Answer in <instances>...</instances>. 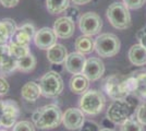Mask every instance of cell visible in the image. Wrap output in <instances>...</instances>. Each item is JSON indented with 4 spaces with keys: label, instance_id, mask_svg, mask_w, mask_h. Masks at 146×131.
I'll return each instance as SVG.
<instances>
[{
    "label": "cell",
    "instance_id": "22",
    "mask_svg": "<svg viewBox=\"0 0 146 131\" xmlns=\"http://www.w3.org/2000/svg\"><path fill=\"white\" fill-rule=\"evenodd\" d=\"M18 70V59L13 58L12 56L6 57L1 63H0V75L7 76L13 73L14 71Z\"/></svg>",
    "mask_w": 146,
    "mask_h": 131
},
{
    "label": "cell",
    "instance_id": "15",
    "mask_svg": "<svg viewBox=\"0 0 146 131\" xmlns=\"http://www.w3.org/2000/svg\"><path fill=\"white\" fill-rule=\"evenodd\" d=\"M18 25L12 19L0 20V44H8L18 30Z\"/></svg>",
    "mask_w": 146,
    "mask_h": 131
},
{
    "label": "cell",
    "instance_id": "28",
    "mask_svg": "<svg viewBox=\"0 0 146 131\" xmlns=\"http://www.w3.org/2000/svg\"><path fill=\"white\" fill-rule=\"evenodd\" d=\"M135 117L141 124L146 126V102H143L135 109Z\"/></svg>",
    "mask_w": 146,
    "mask_h": 131
},
{
    "label": "cell",
    "instance_id": "43",
    "mask_svg": "<svg viewBox=\"0 0 146 131\" xmlns=\"http://www.w3.org/2000/svg\"><path fill=\"white\" fill-rule=\"evenodd\" d=\"M0 131H7V130H5V129H0Z\"/></svg>",
    "mask_w": 146,
    "mask_h": 131
},
{
    "label": "cell",
    "instance_id": "13",
    "mask_svg": "<svg viewBox=\"0 0 146 131\" xmlns=\"http://www.w3.org/2000/svg\"><path fill=\"white\" fill-rule=\"evenodd\" d=\"M86 58L83 54L79 51L69 54L67 59L64 60L63 66L64 69L71 74H80L83 73V69L85 67Z\"/></svg>",
    "mask_w": 146,
    "mask_h": 131
},
{
    "label": "cell",
    "instance_id": "3",
    "mask_svg": "<svg viewBox=\"0 0 146 131\" xmlns=\"http://www.w3.org/2000/svg\"><path fill=\"white\" fill-rule=\"evenodd\" d=\"M105 105L106 98L103 92L98 90H87L85 93L82 94L79 102L80 109L90 116H96L100 114L105 108Z\"/></svg>",
    "mask_w": 146,
    "mask_h": 131
},
{
    "label": "cell",
    "instance_id": "38",
    "mask_svg": "<svg viewBox=\"0 0 146 131\" xmlns=\"http://www.w3.org/2000/svg\"><path fill=\"white\" fill-rule=\"evenodd\" d=\"M115 122H112L109 118H104L102 120V122H100V126L103 127V128H107V129H113V127H115Z\"/></svg>",
    "mask_w": 146,
    "mask_h": 131
},
{
    "label": "cell",
    "instance_id": "14",
    "mask_svg": "<svg viewBox=\"0 0 146 131\" xmlns=\"http://www.w3.org/2000/svg\"><path fill=\"white\" fill-rule=\"evenodd\" d=\"M42 87L39 83H36L35 81L26 82L21 88V96L26 102H36L42 96Z\"/></svg>",
    "mask_w": 146,
    "mask_h": 131
},
{
    "label": "cell",
    "instance_id": "30",
    "mask_svg": "<svg viewBox=\"0 0 146 131\" xmlns=\"http://www.w3.org/2000/svg\"><path fill=\"white\" fill-rule=\"evenodd\" d=\"M80 131H100V126L93 120H85Z\"/></svg>",
    "mask_w": 146,
    "mask_h": 131
},
{
    "label": "cell",
    "instance_id": "41",
    "mask_svg": "<svg viewBox=\"0 0 146 131\" xmlns=\"http://www.w3.org/2000/svg\"><path fill=\"white\" fill-rule=\"evenodd\" d=\"M0 127H2V125H1V112H0Z\"/></svg>",
    "mask_w": 146,
    "mask_h": 131
},
{
    "label": "cell",
    "instance_id": "24",
    "mask_svg": "<svg viewBox=\"0 0 146 131\" xmlns=\"http://www.w3.org/2000/svg\"><path fill=\"white\" fill-rule=\"evenodd\" d=\"M1 114H8L19 118L20 116V106L19 104L13 100H5L1 103V108H0Z\"/></svg>",
    "mask_w": 146,
    "mask_h": 131
},
{
    "label": "cell",
    "instance_id": "18",
    "mask_svg": "<svg viewBox=\"0 0 146 131\" xmlns=\"http://www.w3.org/2000/svg\"><path fill=\"white\" fill-rule=\"evenodd\" d=\"M90 80L86 78L83 73L80 74H73L72 78L69 81V86L71 92L75 94H84L88 90L90 86Z\"/></svg>",
    "mask_w": 146,
    "mask_h": 131
},
{
    "label": "cell",
    "instance_id": "19",
    "mask_svg": "<svg viewBox=\"0 0 146 131\" xmlns=\"http://www.w3.org/2000/svg\"><path fill=\"white\" fill-rule=\"evenodd\" d=\"M74 45L76 50L83 55H88L95 50V41L92 39V36H87V35L79 36L75 39Z\"/></svg>",
    "mask_w": 146,
    "mask_h": 131
},
{
    "label": "cell",
    "instance_id": "26",
    "mask_svg": "<svg viewBox=\"0 0 146 131\" xmlns=\"http://www.w3.org/2000/svg\"><path fill=\"white\" fill-rule=\"evenodd\" d=\"M11 41H13V42H15V43H18V44H21V45H26V46H29L31 43V41H32V37H31L26 32H24L23 30H21L20 27H18V30L14 33V35H13V37L11 38Z\"/></svg>",
    "mask_w": 146,
    "mask_h": 131
},
{
    "label": "cell",
    "instance_id": "20",
    "mask_svg": "<svg viewBox=\"0 0 146 131\" xmlns=\"http://www.w3.org/2000/svg\"><path fill=\"white\" fill-rule=\"evenodd\" d=\"M36 58L35 56L30 53L26 56L18 59V70L23 73H30L36 68Z\"/></svg>",
    "mask_w": 146,
    "mask_h": 131
},
{
    "label": "cell",
    "instance_id": "37",
    "mask_svg": "<svg viewBox=\"0 0 146 131\" xmlns=\"http://www.w3.org/2000/svg\"><path fill=\"white\" fill-rule=\"evenodd\" d=\"M20 2V0H0L1 6H3L5 8H13L15 7Z\"/></svg>",
    "mask_w": 146,
    "mask_h": 131
},
{
    "label": "cell",
    "instance_id": "6",
    "mask_svg": "<svg viewBox=\"0 0 146 131\" xmlns=\"http://www.w3.org/2000/svg\"><path fill=\"white\" fill-rule=\"evenodd\" d=\"M42 87V94L47 98H54L59 96L63 91V80L59 72L51 70L46 72L39 81Z\"/></svg>",
    "mask_w": 146,
    "mask_h": 131
},
{
    "label": "cell",
    "instance_id": "31",
    "mask_svg": "<svg viewBox=\"0 0 146 131\" xmlns=\"http://www.w3.org/2000/svg\"><path fill=\"white\" fill-rule=\"evenodd\" d=\"M81 15H82V14H80L79 9L75 7V5H74V6H69V8L66 10V17L70 18V19L73 20L74 22H75V21H79Z\"/></svg>",
    "mask_w": 146,
    "mask_h": 131
},
{
    "label": "cell",
    "instance_id": "36",
    "mask_svg": "<svg viewBox=\"0 0 146 131\" xmlns=\"http://www.w3.org/2000/svg\"><path fill=\"white\" fill-rule=\"evenodd\" d=\"M136 38L141 42V44L146 48V26L141 29L140 31L136 33Z\"/></svg>",
    "mask_w": 146,
    "mask_h": 131
},
{
    "label": "cell",
    "instance_id": "17",
    "mask_svg": "<svg viewBox=\"0 0 146 131\" xmlns=\"http://www.w3.org/2000/svg\"><path fill=\"white\" fill-rule=\"evenodd\" d=\"M128 57L134 66L142 67L146 65V48L142 44H135L129 50Z\"/></svg>",
    "mask_w": 146,
    "mask_h": 131
},
{
    "label": "cell",
    "instance_id": "44",
    "mask_svg": "<svg viewBox=\"0 0 146 131\" xmlns=\"http://www.w3.org/2000/svg\"><path fill=\"white\" fill-rule=\"evenodd\" d=\"M144 100L146 102V93H145V98H144Z\"/></svg>",
    "mask_w": 146,
    "mask_h": 131
},
{
    "label": "cell",
    "instance_id": "9",
    "mask_svg": "<svg viewBox=\"0 0 146 131\" xmlns=\"http://www.w3.org/2000/svg\"><path fill=\"white\" fill-rule=\"evenodd\" d=\"M85 121L84 112L80 108L70 107L63 112L62 124L68 130H78L80 129Z\"/></svg>",
    "mask_w": 146,
    "mask_h": 131
},
{
    "label": "cell",
    "instance_id": "7",
    "mask_svg": "<svg viewBox=\"0 0 146 131\" xmlns=\"http://www.w3.org/2000/svg\"><path fill=\"white\" fill-rule=\"evenodd\" d=\"M132 116H135V109L125 100H113L107 108L106 112L107 118H109L116 125L120 126Z\"/></svg>",
    "mask_w": 146,
    "mask_h": 131
},
{
    "label": "cell",
    "instance_id": "29",
    "mask_svg": "<svg viewBox=\"0 0 146 131\" xmlns=\"http://www.w3.org/2000/svg\"><path fill=\"white\" fill-rule=\"evenodd\" d=\"M17 117L8 115V114H1V125L3 128L9 129V128H13V126L17 124Z\"/></svg>",
    "mask_w": 146,
    "mask_h": 131
},
{
    "label": "cell",
    "instance_id": "11",
    "mask_svg": "<svg viewBox=\"0 0 146 131\" xmlns=\"http://www.w3.org/2000/svg\"><path fill=\"white\" fill-rule=\"evenodd\" d=\"M105 73V65L103 60L97 57H91L86 59L85 67L83 69V74L90 81H97Z\"/></svg>",
    "mask_w": 146,
    "mask_h": 131
},
{
    "label": "cell",
    "instance_id": "34",
    "mask_svg": "<svg viewBox=\"0 0 146 131\" xmlns=\"http://www.w3.org/2000/svg\"><path fill=\"white\" fill-rule=\"evenodd\" d=\"M9 90H10V85L6 80V78L0 75V96L6 95L9 92Z\"/></svg>",
    "mask_w": 146,
    "mask_h": 131
},
{
    "label": "cell",
    "instance_id": "40",
    "mask_svg": "<svg viewBox=\"0 0 146 131\" xmlns=\"http://www.w3.org/2000/svg\"><path fill=\"white\" fill-rule=\"evenodd\" d=\"M100 131H116L115 129H107V128H103L100 129Z\"/></svg>",
    "mask_w": 146,
    "mask_h": 131
},
{
    "label": "cell",
    "instance_id": "5",
    "mask_svg": "<svg viewBox=\"0 0 146 131\" xmlns=\"http://www.w3.org/2000/svg\"><path fill=\"white\" fill-rule=\"evenodd\" d=\"M120 39L112 33L100 34L95 39V50L98 56L103 58H110L116 56L120 50Z\"/></svg>",
    "mask_w": 146,
    "mask_h": 131
},
{
    "label": "cell",
    "instance_id": "25",
    "mask_svg": "<svg viewBox=\"0 0 146 131\" xmlns=\"http://www.w3.org/2000/svg\"><path fill=\"white\" fill-rule=\"evenodd\" d=\"M120 131H145L144 125L141 124L135 116L129 118L125 122H123L120 127Z\"/></svg>",
    "mask_w": 146,
    "mask_h": 131
},
{
    "label": "cell",
    "instance_id": "4",
    "mask_svg": "<svg viewBox=\"0 0 146 131\" xmlns=\"http://www.w3.org/2000/svg\"><path fill=\"white\" fill-rule=\"evenodd\" d=\"M106 15L110 24L117 30H127L131 26V14L123 2L111 3L106 11Z\"/></svg>",
    "mask_w": 146,
    "mask_h": 131
},
{
    "label": "cell",
    "instance_id": "1",
    "mask_svg": "<svg viewBox=\"0 0 146 131\" xmlns=\"http://www.w3.org/2000/svg\"><path fill=\"white\" fill-rule=\"evenodd\" d=\"M62 117L63 114L60 107L56 104H48L39 107L32 116L35 127L42 130H50L59 127L62 124Z\"/></svg>",
    "mask_w": 146,
    "mask_h": 131
},
{
    "label": "cell",
    "instance_id": "8",
    "mask_svg": "<svg viewBox=\"0 0 146 131\" xmlns=\"http://www.w3.org/2000/svg\"><path fill=\"white\" fill-rule=\"evenodd\" d=\"M80 31L83 35L94 36L97 35L103 29V20L95 12L83 13L79 19Z\"/></svg>",
    "mask_w": 146,
    "mask_h": 131
},
{
    "label": "cell",
    "instance_id": "27",
    "mask_svg": "<svg viewBox=\"0 0 146 131\" xmlns=\"http://www.w3.org/2000/svg\"><path fill=\"white\" fill-rule=\"evenodd\" d=\"M12 131H35V125H34V122H31L27 120L18 121L13 126Z\"/></svg>",
    "mask_w": 146,
    "mask_h": 131
},
{
    "label": "cell",
    "instance_id": "32",
    "mask_svg": "<svg viewBox=\"0 0 146 131\" xmlns=\"http://www.w3.org/2000/svg\"><path fill=\"white\" fill-rule=\"evenodd\" d=\"M146 0H123V3L131 10H136L144 6Z\"/></svg>",
    "mask_w": 146,
    "mask_h": 131
},
{
    "label": "cell",
    "instance_id": "23",
    "mask_svg": "<svg viewBox=\"0 0 146 131\" xmlns=\"http://www.w3.org/2000/svg\"><path fill=\"white\" fill-rule=\"evenodd\" d=\"M9 53H10V56H12L13 58L15 59H20L22 57L26 56L27 54H30V48L29 46L26 45H21V44H18L13 41H10L9 43Z\"/></svg>",
    "mask_w": 146,
    "mask_h": 131
},
{
    "label": "cell",
    "instance_id": "33",
    "mask_svg": "<svg viewBox=\"0 0 146 131\" xmlns=\"http://www.w3.org/2000/svg\"><path fill=\"white\" fill-rule=\"evenodd\" d=\"M21 30H23L24 32H26L29 35H30L32 38H34V36H35V34H36L37 30L35 29V26H34V24H32V23H24V24H22L21 26H19Z\"/></svg>",
    "mask_w": 146,
    "mask_h": 131
},
{
    "label": "cell",
    "instance_id": "10",
    "mask_svg": "<svg viewBox=\"0 0 146 131\" xmlns=\"http://www.w3.org/2000/svg\"><path fill=\"white\" fill-rule=\"evenodd\" d=\"M57 35L54 29L50 27H42L37 30L34 36V44L42 50H48L51 46L57 44Z\"/></svg>",
    "mask_w": 146,
    "mask_h": 131
},
{
    "label": "cell",
    "instance_id": "21",
    "mask_svg": "<svg viewBox=\"0 0 146 131\" xmlns=\"http://www.w3.org/2000/svg\"><path fill=\"white\" fill-rule=\"evenodd\" d=\"M70 6V0H46L47 11L52 15L66 12Z\"/></svg>",
    "mask_w": 146,
    "mask_h": 131
},
{
    "label": "cell",
    "instance_id": "42",
    "mask_svg": "<svg viewBox=\"0 0 146 131\" xmlns=\"http://www.w3.org/2000/svg\"><path fill=\"white\" fill-rule=\"evenodd\" d=\"M1 103H2V100H0V108H1Z\"/></svg>",
    "mask_w": 146,
    "mask_h": 131
},
{
    "label": "cell",
    "instance_id": "12",
    "mask_svg": "<svg viewBox=\"0 0 146 131\" xmlns=\"http://www.w3.org/2000/svg\"><path fill=\"white\" fill-rule=\"evenodd\" d=\"M54 31L58 38L67 39L73 36L75 32V22L68 17H61L54 23Z\"/></svg>",
    "mask_w": 146,
    "mask_h": 131
},
{
    "label": "cell",
    "instance_id": "39",
    "mask_svg": "<svg viewBox=\"0 0 146 131\" xmlns=\"http://www.w3.org/2000/svg\"><path fill=\"white\" fill-rule=\"evenodd\" d=\"M73 2V5L75 6H84V5H87L90 3L92 0H71Z\"/></svg>",
    "mask_w": 146,
    "mask_h": 131
},
{
    "label": "cell",
    "instance_id": "2",
    "mask_svg": "<svg viewBox=\"0 0 146 131\" xmlns=\"http://www.w3.org/2000/svg\"><path fill=\"white\" fill-rule=\"evenodd\" d=\"M103 90L113 100H124L131 93L128 84V76L118 73L109 75L104 80Z\"/></svg>",
    "mask_w": 146,
    "mask_h": 131
},
{
    "label": "cell",
    "instance_id": "16",
    "mask_svg": "<svg viewBox=\"0 0 146 131\" xmlns=\"http://www.w3.org/2000/svg\"><path fill=\"white\" fill-rule=\"evenodd\" d=\"M68 55L67 48L61 44H55L47 50V59L52 65H63Z\"/></svg>",
    "mask_w": 146,
    "mask_h": 131
},
{
    "label": "cell",
    "instance_id": "35",
    "mask_svg": "<svg viewBox=\"0 0 146 131\" xmlns=\"http://www.w3.org/2000/svg\"><path fill=\"white\" fill-rule=\"evenodd\" d=\"M10 55L9 53V45L8 44H0V63Z\"/></svg>",
    "mask_w": 146,
    "mask_h": 131
}]
</instances>
